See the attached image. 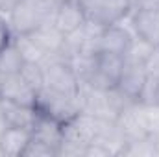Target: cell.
<instances>
[{"label": "cell", "instance_id": "484cf974", "mask_svg": "<svg viewBox=\"0 0 159 157\" xmlns=\"http://www.w3.org/2000/svg\"><path fill=\"white\" fill-rule=\"evenodd\" d=\"M133 7H159V0H133Z\"/></svg>", "mask_w": 159, "mask_h": 157}, {"label": "cell", "instance_id": "d4e9b609", "mask_svg": "<svg viewBox=\"0 0 159 157\" xmlns=\"http://www.w3.org/2000/svg\"><path fill=\"white\" fill-rule=\"evenodd\" d=\"M144 67H146V72H148L150 76L159 78V46L152 52V56L148 57V61L144 63Z\"/></svg>", "mask_w": 159, "mask_h": 157}, {"label": "cell", "instance_id": "44dd1931", "mask_svg": "<svg viewBox=\"0 0 159 157\" xmlns=\"http://www.w3.org/2000/svg\"><path fill=\"white\" fill-rule=\"evenodd\" d=\"M20 76L26 79V83L37 92L44 87V74H43V67L41 63H24Z\"/></svg>", "mask_w": 159, "mask_h": 157}, {"label": "cell", "instance_id": "7402d4cb", "mask_svg": "<svg viewBox=\"0 0 159 157\" xmlns=\"http://www.w3.org/2000/svg\"><path fill=\"white\" fill-rule=\"evenodd\" d=\"M137 102H141L144 105H156V107H159V78L150 76V74L146 76L144 87H143Z\"/></svg>", "mask_w": 159, "mask_h": 157}, {"label": "cell", "instance_id": "ffe728a7", "mask_svg": "<svg viewBox=\"0 0 159 157\" xmlns=\"http://www.w3.org/2000/svg\"><path fill=\"white\" fill-rule=\"evenodd\" d=\"M154 50H156V46H152L150 43H146L144 39L133 35V39H131L126 54H124V59L129 61V63H141V65H144L148 61V57L152 56Z\"/></svg>", "mask_w": 159, "mask_h": 157}, {"label": "cell", "instance_id": "4fadbf2b", "mask_svg": "<svg viewBox=\"0 0 159 157\" xmlns=\"http://www.w3.org/2000/svg\"><path fill=\"white\" fill-rule=\"evenodd\" d=\"M32 137L48 144V146H54L57 150V146L63 141V122L48 117L44 113H39V117L35 120V126L32 129Z\"/></svg>", "mask_w": 159, "mask_h": 157}, {"label": "cell", "instance_id": "603a6c76", "mask_svg": "<svg viewBox=\"0 0 159 157\" xmlns=\"http://www.w3.org/2000/svg\"><path fill=\"white\" fill-rule=\"evenodd\" d=\"M22 157H57V150L54 146H48V144L32 137V141L28 142Z\"/></svg>", "mask_w": 159, "mask_h": 157}, {"label": "cell", "instance_id": "5b68a950", "mask_svg": "<svg viewBox=\"0 0 159 157\" xmlns=\"http://www.w3.org/2000/svg\"><path fill=\"white\" fill-rule=\"evenodd\" d=\"M115 124H117V129L120 131V135L124 137L126 144L141 141L150 135L144 105L139 102H129L119 113V117L115 118Z\"/></svg>", "mask_w": 159, "mask_h": 157}, {"label": "cell", "instance_id": "e0dca14e", "mask_svg": "<svg viewBox=\"0 0 159 157\" xmlns=\"http://www.w3.org/2000/svg\"><path fill=\"white\" fill-rule=\"evenodd\" d=\"M24 57L20 56L19 48L15 46V43L11 41L9 44H6L0 50V74L7 76V74H19L24 67Z\"/></svg>", "mask_w": 159, "mask_h": 157}, {"label": "cell", "instance_id": "52a82bcc", "mask_svg": "<svg viewBox=\"0 0 159 157\" xmlns=\"http://www.w3.org/2000/svg\"><path fill=\"white\" fill-rule=\"evenodd\" d=\"M131 15V13H129ZM124 17L120 22L111 24L104 30L100 37V52H113L124 56L129 43L133 39V28H131V17Z\"/></svg>", "mask_w": 159, "mask_h": 157}, {"label": "cell", "instance_id": "277c9868", "mask_svg": "<svg viewBox=\"0 0 159 157\" xmlns=\"http://www.w3.org/2000/svg\"><path fill=\"white\" fill-rule=\"evenodd\" d=\"M87 19L111 26L128 17L133 9V0H78Z\"/></svg>", "mask_w": 159, "mask_h": 157}, {"label": "cell", "instance_id": "6da1fadb", "mask_svg": "<svg viewBox=\"0 0 159 157\" xmlns=\"http://www.w3.org/2000/svg\"><path fill=\"white\" fill-rule=\"evenodd\" d=\"M56 6L52 0H17L13 7L6 13L13 35L32 34L46 22H54Z\"/></svg>", "mask_w": 159, "mask_h": 157}, {"label": "cell", "instance_id": "8992f818", "mask_svg": "<svg viewBox=\"0 0 159 157\" xmlns=\"http://www.w3.org/2000/svg\"><path fill=\"white\" fill-rule=\"evenodd\" d=\"M96 131H98V118L87 115L83 111L76 113L67 122H63V141L81 148L83 152L94 141Z\"/></svg>", "mask_w": 159, "mask_h": 157}, {"label": "cell", "instance_id": "9a60e30c", "mask_svg": "<svg viewBox=\"0 0 159 157\" xmlns=\"http://www.w3.org/2000/svg\"><path fill=\"white\" fill-rule=\"evenodd\" d=\"M32 39L37 43L41 50L46 54V56H52V54H59L61 52V46H63V41H65V34L59 32L54 22H46L39 28H35L32 34H28Z\"/></svg>", "mask_w": 159, "mask_h": 157}, {"label": "cell", "instance_id": "83f0119b", "mask_svg": "<svg viewBox=\"0 0 159 157\" xmlns=\"http://www.w3.org/2000/svg\"><path fill=\"white\" fill-rule=\"evenodd\" d=\"M52 2H54V4H59V2H63V0H52Z\"/></svg>", "mask_w": 159, "mask_h": 157}, {"label": "cell", "instance_id": "ac0fdd59", "mask_svg": "<svg viewBox=\"0 0 159 157\" xmlns=\"http://www.w3.org/2000/svg\"><path fill=\"white\" fill-rule=\"evenodd\" d=\"M13 43L19 48V52L24 57L26 63H41L43 57L46 56L39 46H37V43L32 39L28 34H17V35H13Z\"/></svg>", "mask_w": 159, "mask_h": 157}, {"label": "cell", "instance_id": "4316f807", "mask_svg": "<svg viewBox=\"0 0 159 157\" xmlns=\"http://www.w3.org/2000/svg\"><path fill=\"white\" fill-rule=\"evenodd\" d=\"M6 128H7V120H6V115H4V107H2V98H0V137H2V133L6 131Z\"/></svg>", "mask_w": 159, "mask_h": 157}, {"label": "cell", "instance_id": "ba28073f", "mask_svg": "<svg viewBox=\"0 0 159 157\" xmlns=\"http://www.w3.org/2000/svg\"><path fill=\"white\" fill-rule=\"evenodd\" d=\"M133 34L152 46H159V7H133L131 9Z\"/></svg>", "mask_w": 159, "mask_h": 157}, {"label": "cell", "instance_id": "d6986e66", "mask_svg": "<svg viewBox=\"0 0 159 157\" xmlns=\"http://www.w3.org/2000/svg\"><path fill=\"white\" fill-rule=\"evenodd\" d=\"M70 69L74 70V74L78 76L80 81H89V79L94 76V72L98 70L96 69V56H87V54H76L72 57L67 59Z\"/></svg>", "mask_w": 159, "mask_h": 157}, {"label": "cell", "instance_id": "9c48e42d", "mask_svg": "<svg viewBox=\"0 0 159 157\" xmlns=\"http://www.w3.org/2000/svg\"><path fill=\"white\" fill-rule=\"evenodd\" d=\"M146 76H148V72H146L144 65L126 61L124 69H122V72L119 76V81H117V89L129 102H137L139 94H141V91L144 87Z\"/></svg>", "mask_w": 159, "mask_h": 157}, {"label": "cell", "instance_id": "7a4b0ae2", "mask_svg": "<svg viewBox=\"0 0 159 157\" xmlns=\"http://www.w3.org/2000/svg\"><path fill=\"white\" fill-rule=\"evenodd\" d=\"M41 67H43V74H44V87L76 98L80 79L63 56H59V54L44 56L41 61Z\"/></svg>", "mask_w": 159, "mask_h": 157}, {"label": "cell", "instance_id": "5bb4252c", "mask_svg": "<svg viewBox=\"0 0 159 157\" xmlns=\"http://www.w3.org/2000/svg\"><path fill=\"white\" fill-rule=\"evenodd\" d=\"M30 141H32L30 129L7 126L0 137V148L4 152V157H22Z\"/></svg>", "mask_w": 159, "mask_h": 157}, {"label": "cell", "instance_id": "f1b7e54d", "mask_svg": "<svg viewBox=\"0 0 159 157\" xmlns=\"http://www.w3.org/2000/svg\"><path fill=\"white\" fill-rule=\"evenodd\" d=\"M0 157H4V152H2V148H0Z\"/></svg>", "mask_w": 159, "mask_h": 157}, {"label": "cell", "instance_id": "cb8c5ba5", "mask_svg": "<svg viewBox=\"0 0 159 157\" xmlns=\"http://www.w3.org/2000/svg\"><path fill=\"white\" fill-rule=\"evenodd\" d=\"M13 41V32L9 28V22L4 13H0V50Z\"/></svg>", "mask_w": 159, "mask_h": 157}, {"label": "cell", "instance_id": "8fae6325", "mask_svg": "<svg viewBox=\"0 0 159 157\" xmlns=\"http://www.w3.org/2000/svg\"><path fill=\"white\" fill-rule=\"evenodd\" d=\"M85 13L81 9L78 0H63L56 6V13H54V26L63 32L65 35L78 30L85 22Z\"/></svg>", "mask_w": 159, "mask_h": 157}, {"label": "cell", "instance_id": "30bf717a", "mask_svg": "<svg viewBox=\"0 0 159 157\" xmlns=\"http://www.w3.org/2000/svg\"><path fill=\"white\" fill-rule=\"evenodd\" d=\"M0 98L17 102L22 105H35L37 92L26 83V79L19 74H7L2 76V85H0Z\"/></svg>", "mask_w": 159, "mask_h": 157}, {"label": "cell", "instance_id": "3957f363", "mask_svg": "<svg viewBox=\"0 0 159 157\" xmlns=\"http://www.w3.org/2000/svg\"><path fill=\"white\" fill-rule=\"evenodd\" d=\"M35 107H37L39 113H44V115L56 118L59 122H67L69 118H72L76 113H80L78 100L74 96L52 91L48 87H43L41 91H37Z\"/></svg>", "mask_w": 159, "mask_h": 157}, {"label": "cell", "instance_id": "f546056e", "mask_svg": "<svg viewBox=\"0 0 159 157\" xmlns=\"http://www.w3.org/2000/svg\"><path fill=\"white\" fill-rule=\"evenodd\" d=\"M0 85H2V74H0Z\"/></svg>", "mask_w": 159, "mask_h": 157}, {"label": "cell", "instance_id": "7c38bea8", "mask_svg": "<svg viewBox=\"0 0 159 157\" xmlns=\"http://www.w3.org/2000/svg\"><path fill=\"white\" fill-rule=\"evenodd\" d=\"M2 107H4V115L7 120V126H15V128H24V129H34L35 120L39 117V111L35 105H22L17 102H9L2 98Z\"/></svg>", "mask_w": 159, "mask_h": 157}, {"label": "cell", "instance_id": "2e32d148", "mask_svg": "<svg viewBox=\"0 0 159 157\" xmlns=\"http://www.w3.org/2000/svg\"><path fill=\"white\" fill-rule=\"evenodd\" d=\"M124 56L120 54H113V52H98L96 54V69L100 74H104L109 81H113L117 85L119 76L124 69Z\"/></svg>", "mask_w": 159, "mask_h": 157}]
</instances>
